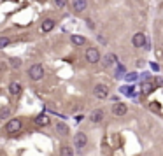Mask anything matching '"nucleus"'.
Segmentation results:
<instances>
[{"instance_id": "1", "label": "nucleus", "mask_w": 163, "mask_h": 156, "mask_svg": "<svg viewBox=\"0 0 163 156\" xmlns=\"http://www.w3.org/2000/svg\"><path fill=\"white\" fill-rule=\"evenodd\" d=\"M42 76H44V67L42 65L35 63V65H32V67L28 69V77L32 79V81H41Z\"/></svg>"}, {"instance_id": "2", "label": "nucleus", "mask_w": 163, "mask_h": 156, "mask_svg": "<svg viewBox=\"0 0 163 156\" xmlns=\"http://www.w3.org/2000/svg\"><path fill=\"white\" fill-rule=\"evenodd\" d=\"M86 62H90V63H98L100 62V53L97 48H88L86 49Z\"/></svg>"}, {"instance_id": "3", "label": "nucleus", "mask_w": 163, "mask_h": 156, "mask_svg": "<svg viewBox=\"0 0 163 156\" xmlns=\"http://www.w3.org/2000/svg\"><path fill=\"white\" fill-rule=\"evenodd\" d=\"M19 130H21V121L18 119V118H12V119L7 121L5 132H9V133H16V132H19Z\"/></svg>"}, {"instance_id": "4", "label": "nucleus", "mask_w": 163, "mask_h": 156, "mask_svg": "<svg viewBox=\"0 0 163 156\" xmlns=\"http://www.w3.org/2000/svg\"><path fill=\"white\" fill-rule=\"evenodd\" d=\"M93 93H95V97L100 100H104L109 97V88H107L105 84H97L95 88H93Z\"/></svg>"}, {"instance_id": "5", "label": "nucleus", "mask_w": 163, "mask_h": 156, "mask_svg": "<svg viewBox=\"0 0 163 156\" xmlns=\"http://www.w3.org/2000/svg\"><path fill=\"white\" fill-rule=\"evenodd\" d=\"M88 144V137H86V133H83V132H77V133L74 135V146L77 149H83Z\"/></svg>"}, {"instance_id": "6", "label": "nucleus", "mask_w": 163, "mask_h": 156, "mask_svg": "<svg viewBox=\"0 0 163 156\" xmlns=\"http://www.w3.org/2000/svg\"><path fill=\"white\" fill-rule=\"evenodd\" d=\"M9 93H11V95H12V97H19V95H21V84H19V83H18V81H12V83H11V84H9Z\"/></svg>"}, {"instance_id": "7", "label": "nucleus", "mask_w": 163, "mask_h": 156, "mask_svg": "<svg viewBox=\"0 0 163 156\" xmlns=\"http://www.w3.org/2000/svg\"><path fill=\"white\" fill-rule=\"evenodd\" d=\"M126 104H121V102H118V104H114V107H112V112L116 114V116H125L126 114Z\"/></svg>"}, {"instance_id": "8", "label": "nucleus", "mask_w": 163, "mask_h": 156, "mask_svg": "<svg viewBox=\"0 0 163 156\" xmlns=\"http://www.w3.org/2000/svg\"><path fill=\"white\" fill-rule=\"evenodd\" d=\"M86 5H88L86 0H74V2H72V9H74L76 12H83L86 9Z\"/></svg>"}, {"instance_id": "9", "label": "nucleus", "mask_w": 163, "mask_h": 156, "mask_svg": "<svg viewBox=\"0 0 163 156\" xmlns=\"http://www.w3.org/2000/svg\"><path fill=\"white\" fill-rule=\"evenodd\" d=\"M90 119H91V123H100V121L104 119V111H102V109H95V111L90 114Z\"/></svg>"}, {"instance_id": "10", "label": "nucleus", "mask_w": 163, "mask_h": 156, "mask_svg": "<svg viewBox=\"0 0 163 156\" xmlns=\"http://www.w3.org/2000/svg\"><path fill=\"white\" fill-rule=\"evenodd\" d=\"M144 42H146V35L144 34H135L133 39H132V44H133L135 48H142Z\"/></svg>"}, {"instance_id": "11", "label": "nucleus", "mask_w": 163, "mask_h": 156, "mask_svg": "<svg viewBox=\"0 0 163 156\" xmlns=\"http://www.w3.org/2000/svg\"><path fill=\"white\" fill-rule=\"evenodd\" d=\"M116 62H118V56L114 53H109L104 56V67H112V65H116Z\"/></svg>"}, {"instance_id": "12", "label": "nucleus", "mask_w": 163, "mask_h": 156, "mask_svg": "<svg viewBox=\"0 0 163 156\" xmlns=\"http://www.w3.org/2000/svg\"><path fill=\"white\" fill-rule=\"evenodd\" d=\"M35 125L37 126H46V125H49V118H48V114H39L35 118Z\"/></svg>"}, {"instance_id": "13", "label": "nucleus", "mask_w": 163, "mask_h": 156, "mask_svg": "<svg viewBox=\"0 0 163 156\" xmlns=\"http://www.w3.org/2000/svg\"><path fill=\"white\" fill-rule=\"evenodd\" d=\"M53 28H55V21H53V20H44L42 27H41V30H42L44 34H48V32H51Z\"/></svg>"}, {"instance_id": "14", "label": "nucleus", "mask_w": 163, "mask_h": 156, "mask_svg": "<svg viewBox=\"0 0 163 156\" xmlns=\"http://www.w3.org/2000/svg\"><path fill=\"white\" fill-rule=\"evenodd\" d=\"M70 41H72L74 46H84V44H86V39L83 35H72Z\"/></svg>"}, {"instance_id": "15", "label": "nucleus", "mask_w": 163, "mask_h": 156, "mask_svg": "<svg viewBox=\"0 0 163 156\" xmlns=\"http://www.w3.org/2000/svg\"><path fill=\"white\" fill-rule=\"evenodd\" d=\"M56 132H58V133H62V135H67V133H69V126H67L65 123L60 121V123H56Z\"/></svg>"}, {"instance_id": "16", "label": "nucleus", "mask_w": 163, "mask_h": 156, "mask_svg": "<svg viewBox=\"0 0 163 156\" xmlns=\"http://www.w3.org/2000/svg\"><path fill=\"white\" fill-rule=\"evenodd\" d=\"M60 156H74V151H72V147H69V146H62Z\"/></svg>"}, {"instance_id": "17", "label": "nucleus", "mask_w": 163, "mask_h": 156, "mask_svg": "<svg viewBox=\"0 0 163 156\" xmlns=\"http://www.w3.org/2000/svg\"><path fill=\"white\" fill-rule=\"evenodd\" d=\"M9 63H11L12 69H19V67H21V60H19V58H11Z\"/></svg>"}, {"instance_id": "18", "label": "nucleus", "mask_w": 163, "mask_h": 156, "mask_svg": "<svg viewBox=\"0 0 163 156\" xmlns=\"http://www.w3.org/2000/svg\"><path fill=\"white\" fill-rule=\"evenodd\" d=\"M9 114H11V109H9V107L0 109V119H5V118H9Z\"/></svg>"}, {"instance_id": "19", "label": "nucleus", "mask_w": 163, "mask_h": 156, "mask_svg": "<svg viewBox=\"0 0 163 156\" xmlns=\"http://www.w3.org/2000/svg\"><path fill=\"white\" fill-rule=\"evenodd\" d=\"M9 42H11V41H9L7 37H0V49H2V48H7Z\"/></svg>"}, {"instance_id": "20", "label": "nucleus", "mask_w": 163, "mask_h": 156, "mask_svg": "<svg viewBox=\"0 0 163 156\" xmlns=\"http://www.w3.org/2000/svg\"><path fill=\"white\" fill-rule=\"evenodd\" d=\"M142 91H144V93H151V91H153V84H147V83H146V84L142 86Z\"/></svg>"}, {"instance_id": "21", "label": "nucleus", "mask_w": 163, "mask_h": 156, "mask_svg": "<svg viewBox=\"0 0 163 156\" xmlns=\"http://www.w3.org/2000/svg\"><path fill=\"white\" fill-rule=\"evenodd\" d=\"M126 81H137V74H135V72L126 74Z\"/></svg>"}, {"instance_id": "22", "label": "nucleus", "mask_w": 163, "mask_h": 156, "mask_svg": "<svg viewBox=\"0 0 163 156\" xmlns=\"http://www.w3.org/2000/svg\"><path fill=\"white\" fill-rule=\"evenodd\" d=\"M121 91L125 93V95H133V93H132V88H130V86H123V88H121Z\"/></svg>"}, {"instance_id": "23", "label": "nucleus", "mask_w": 163, "mask_h": 156, "mask_svg": "<svg viewBox=\"0 0 163 156\" xmlns=\"http://www.w3.org/2000/svg\"><path fill=\"white\" fill-rule=\"evenodd\" d=\"M55 4H56L58 7H65V4H67V0H55Z\"/></svg>"}, {"instance_id": "24", "label": "nucleus", "mask_w": 163, "mask_h": 156, "mask_svg": "<svg viewBox=\"0 0 163 156\" xmlns=\"http://www.w3.org/2000/svg\"><path fill=\"white\" fill-rule=\"evenodd\" d=\"M142 48H144V49H149V48H151V42H149L147 39H146V42H144V46H142Z\"/></svg>"}, {"instance_id": "25", "label": "nucleus", "mask_w": 163, "mask_h": 156, "mask_svg": "<svg viewBox=\"0 0 163 156\" xmlns=\"http://www.w3.org/2000/svg\"><path fill=\"white\" fill-rule=\"evenodd\" d=\"M139 2H140V4H147L149 0H139Z\"/></svg>"}]
</instances>
